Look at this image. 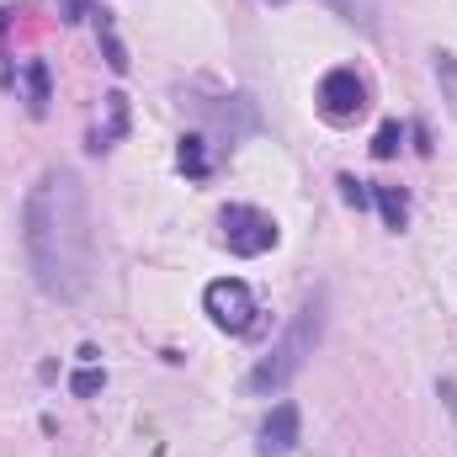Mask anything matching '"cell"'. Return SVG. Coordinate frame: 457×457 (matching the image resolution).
Instances as JSON below:
<instances>
[{
    "label": "cell",
    "instance_id": "obj_13",
    "mask_svg": "<svg viewBox=\"0 0 457 457\" xmlns=\"http://www.w3.org/2000/svg\"><path fill=\"white\" fill-rule=\"evenodd\" d=\"M102 383H107V372H102L96 361H86V367H80V372L70 378V388H75L80 399H96V394H102Z\"/></svg>",
    "mask_w": 457,
    "mask_h": 457
},
{
    "label": "cell",
    "instance_id": "obj_4",
    "mask_svg": "<svg viewBox=\"0 0 457 457\" xmlns=\"http://www.w3.org/2000/svg\"><path fill=\"white\" fill-rule=\"evenodd\" d=\"M219 224H224V245L234 255H266V250L277 245V219L261 213V208L228 203L224 213H219Z\"/></svg>",
    "mask_w": 457,
    "mask_h": 457
},
{
    "label": "cell",
    "instance_id": "obj_15",
    "mask_svg": "<svg viewBox=\"0 0 457 457\" xmlns=\"http://www.w3.org/2000/svg\"><path fill=\"white\" fill-rule=\"evenodd\" d=\"M436 394H442V404H447V415H453V426H457V378H442Z\"/></svg>",
    "mask_w": 457,
    "mask_h": 457
},
{
    "label": "cell",
    "instance_id": "obj_3",
    "mask_svg": "<svg viewBox=\"0 0 457 457\" xmlns=\"http://www.w3.org/2000/svg\"><path fill=\"white\" fill-rule=\"evenodd\" d=\"M203 309L213 314V325L228 330V336H245V330H255V298H250V287L239 282V277H219V282H208V293H203Z\"/></svg>",
    "mask_w": 457,
    "mask_h": 457
},
{
    "label": "cell",
    "instance_id": "obj_10",
    "mask_svg": "<svg viewBox=\"0 0 457 457\" xmlns=\"http://www.w3.org/2000/svg\"><path fill=\"white\" fill-rule=\"evenodd\" d=\"M176 160H181V170H187V176H197V181L208 176V154H203V138H197V133H187V138H181Z\"/></svg>",
    "mask_w": 457,
    "mask_h": 457
},
{
    "label": "cell",
    "instance_id": "obj_2",
    "mask_svg": "<svg viewBox=\"0 0 457 457\" xmlns=\"http://www.w3.org/2000/svg\"><path fill=\"white\" fill-rule=\"evenodd\" d=\"M320 325H325V298L314 293V298L293 314V325L282 330V341H277L266 356H261V361H255V372L245 378V388H250V394H261V399H266V394H282V388L303 372V361L314 356Z\"/></svg>",
    "mask_w": 457,
    "mask_h": 457
},
{
    "label": "cell",
    "instance_id": "obj_1",
    "mask_svg": "<svg viewBox=\"0 0 457 457\" xmlns=\"http://www.w3.org/2000/svg\"><path fill=\"white\" fill-rule=\"evenodd\" d=\"M21 250L32 266V282L59 298L80 303L96 277V228H91V197L86 181L70 165H48L27 203H21Z\"/></svg>",
    "mask_w": 457,
    "mask_h": 457
},
{
    "label": "cell",
    "instance_id": "obj_8",
    "mask_svg": "<svg viewBox=\"0 0 457 457\" xmlns=\"http://www.w3.org/2000/svg\"><path fill=\"white\" fill-rule=\"evenodd\" d=\"M372 203L383 208V224L388 228H404V219H410V197H404L399 187H372Z\"/></svg>",
    "mask_w": 457,
    "mask_h": 457
},
{
    "label": "cell",
    "instance_id": "obj_7",
    "mask_svg": "<svg viewBox=\"0 0 457 457\" xmlns=\"http://www.w3.org/2000/svg\"><path fill=\"white\" fill-rule=\"evenodd\" d=\"M27 112L32 117L48 112V64L43 59H27Z\"/></svg>",
    "mask_w": 457,
    "mask_h": 457
},
{
    "label": "cell",
    "instance_id": "obj_14",
    "mask_svg": "<svg viewBox=\"0 0 457 457\" xmlns=\"http://www.w3.org/2000/svg\"><path fill=\"white\" fill-rule=\"evenodd\" d=\"M341 197L351 203V208H367V203H372V187L356 181V176H341Z\"/></svg>",
    "mask_w": 457,
    "mask_h": 457
},
{
    "label": "cell",
    "instance_id": "obj_11",
    "mask_svg": "<svg viewBox=\"0 0 457 457\" xmlns=\"http://www.w3.org/2000/svg\"><path fill=\"white\" fill-rule=\"evenodd\" d=\"M436 86H442V96H447V112L457 117V54H436Z\"/></svg>",
    "mask_w": 457,
    "mask_h": 457
},
{
    "label": "cell",
    "instance_id": "obj_12",
    "mask_svg": "<svg viewBox=\"0 0 457 457\" xmlns=\"http://www.w3.org/2000/svg\"><path fill=\"white\" fill-rule=\"evenodd\" d=\"M399 144H404V128L388 117V122L372 133V160H394V154H399Z\"/></svg>",
    "mask_w": 457,
    "mask_h": 457
},
{
    "label": "cell",
    "instance_id": "obj_9",
    "mask_svg": "<svg viewBox=\"0 0 457 457\" xmlns=\"http://www.w3.org/2000/svg\"><path fill=\"white\" fill-rule=\"evenodd\" d=\"M96 37H102V54H107V64L122 75V70H128V54H122V43H117L112 16H107V11H96Z\"/></svg>",
    "mask_w": 457,
    "mask_h": 457
},
{
    "label": "cell",
    "instance_id": "obj_5",
    "mask_svg": "<svg viewBox=\"0 0 457 457\" xmlns=\"http://www.w3.org/2000/svg\"><path fill=\"white\" fill-rule=\"evenodd\" d=\"M320 112L330 117V122H356V117L367 112V86H361L356 70H330L320 80Z\"/></svg>",
    "mask_w": 457,
    "mask_h": 457
},
{
    "label": "cell",
    "instance_id": "obj_6",
    "mask_svg": "<svg viewBox=\"0 0 457 457\" xmlns=\"http://www.w3.org/2000/svg\"><path fill=\"white\" fill-rule=\"evenodd\" d=\"M298 404H271V415L261 420V442H255V453L261 457H287L298 447Z\"/></svg>",
    "mask_w": 457,
    "mask_h": 457
}]
</instances>
